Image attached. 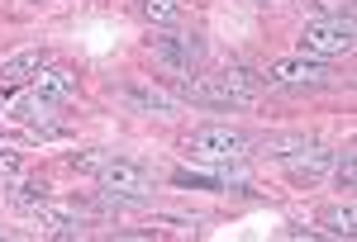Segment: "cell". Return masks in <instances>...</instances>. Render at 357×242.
Masks as SVG:
<instances>
[{
    "mask_svg": "<svg viewBox=\"0 0 357 242\" xmlns=\"http://www.w3.org/2000/svg\"><path fill=\"white\" fill-rule=\"evenodd\" d=\"M257 86L262 81L248 76V72H215V76H186L181 81V95L195 105H252L257 100Z\"/></svg>",
    "mask_w": 357,
    "mask_h": 242,
    "instance_id": "obj_1",
    "label": "cell"
},
{
    "mask_svg": "<svg viewBox=\"0 0 357 242\" xmlns=\"http://www.w3.org/2000/svg\"><path fill=\"white\" fill-rule=\"evenodd\" d=\"M248 143L238 129H224V124H205V129H195L191 143H186V152L191 161H205V166H234V161L248 157Z\"/></svg>",
    "mask_w": 357,
    "mask_h": 242,
    "instance_id": "obj_2",
    "label": "cell"
},
{
    "mask_svg": "<svg viewBox=\"0 0 357 242\" xmlns=\"http://www.w3.org/2000/svg\"><path fill=\"white\" fill-rule=\"evenodd\" d=\"M100 186H105V200H114V204H129V200H148L153 190H158V181H153V171L143 166V161H129V157H110L100 171Z\"/></svg>",
    "mask_w": 357,
    "mask_h": 242,
    "instance_id": "obj_3",
    "label": "cell"
},
{
    "mask_svg": "<svg viewBox=\"0 0 357 242\" xmlns=\"http://www.w3.org/2000/svg\"><path fill=\"white\" fill-rule=\"evenodd\" d=\"M353 43V19H314L301 29V53L310 57H348Z\"/></svg>",
    "mask_w": 357,
    "mask_h": 242,
    "instance_id": "obj_4",
    "label": "cell"
},
{
    "mask_svg": "<svg viewBox=\"0 0 357 242\" xmlns=\"http://www.w3.org/2000/svg\"><path fill=\"white\" fill-rule=\"evenodd\" d=\"M333 72H329V62H319V57H281V62H272L267 67V81L272 86H296V90H305V86H324Z\"/></svg>",
    "mask_w": 357,
    "mask_h": 242,
    "instance_id": "obj_5",
    "label": "cell"
},
{
    "mask_svg": "<svg viewBox=\"0 0 357 242\" xmlns=\"http://www.w3.org/2000/svg\"><path fill=\"white\" fill-rule=\"evenodd\" d=\"M10 114H15L24 129H33V134H43V138H53L57 129H62V119H57V100L38 95V90H29V95H15Z\"/></svg>",
    "mask_w": 357,
    "mask_h": 242,
    "instance_id": "obj_6",
    "label": "cell"
},
{
    "mask_svg": "<svg viewBox=\"0 0 357 242\" xmlns=\"http://www.w3.org/2000/svg\"><path fill=\"white\" fill-rule=\"evenodd\" d=\"M38 67H48V53H43V48H29V53L10 57V62L0 67V95H15L20 86H29V81L38 76Z\"/></svg>",
    "mask_w": 357,
    "mask_h": 242,
    "instance_id": "obj_7",
    "label": "cell"
},
{
    "mask_svg": "<svg viewBox=\"0 0 357 242\" xmlns=\"http://www.w3.org/2000/svg\"><path fill=\"white\" fill-rule=\"evenodd\" d=\"M33 218H38V228H43L48 238H82V233H86L82 214H72V209H53V204H43V209H33Z\"/></svg>",
    "mask_w": 357,
    "mask_h": 242,
    "instance_id": "obj_8",
    "label": "cell"
},
{
    "mask_svg": "<svg viewBox=\"0 0 357 242\" xmlns=\"http://www.w3.org/2000/svg\"><path fill=\"white\" fill-rule=\"evenodd\" d=\"M124 105L138 114H176V100L158 86H124Z\"/></svg>",
    "mask_w": 357,
    "mask_h": 242,
    "instance_id": "obj_9",
    "label": "cell"
},
{
    "mask_svg": "<svg viewBox=\"0 0 357 242\" xmlns=\"http://www.w3.org/2000/svg\"><path fill=\"white\" fill-rule=\"evenodd\" d=\"M33 90L48 95V100H67V95H77V72H67V67H38Z\"/></svg>",
    "mask_w": 357,
    "mask_h": 242,
    "instance_id": "obj_10",
    "label": "cell"
},
{
    "mask_svg": "<svg viewBox=\"0 0 357 242\" xmlns=\"http://www.w3.org/2000/svg\"><path fill=\"white\" fill-rule=\"evenodd\" d=\"M329 161H333V152H324V147H305V157L291 161V176L310 186V181H319V176L329 171Z\"/></svg>",
    "mask_w": 357,
    "mask_h": 242,
    "instance_id": "obj_11",
    "label": "cell"
},
{
    "mask_svg": "<svg viewBox=\"0 0 357 242\" xmlns=\"http://www.w3.org/2000/svg\"><path fill=\"white\" fill-rule=\"evenodd\" d=\"M158 57L176 62V67H191L195 57H200V43H195V38H186V43H176V38H158Z\"/></svg>",
    "mask_w": 357,
    "mask_h": 242,
    "instance_id": "obj_12",
    "label": "cell"
},
{
    "mask_svg": "<svg viewBox=\"0 0 357 242\" xmlns=\"http://www.w3.org/2000/svg\"><path fill=\"white\" fill-rule=\"evenodd\" d=\"M15 209H24V214H33V209H43L48 204V186L43 181H24V186H15Z\"/></svg>",
    "mask_w": 357,
    "mask_h": 242,
    "instance_id": "obj_13",
    "label": "cell"
},
{
    "mask_svg": "<svg viewBox=\"0 0 357 242\" xmlns=\"http://www.w3.org/2000/svg\"><path fill=\"white\" fill-rule=\"evenodd\" d=\"M181 10H186V0H143V15H148L153 24H176Z\"/></svg>",
    "mask_w": 357,
    "mask_h": 242,
    "instance_id": "obj_14",
    "label": "cell"
},
{
    "mask_svg": "<svg viewBox=\"0 0 357 242\" xmlns=\"http://www.w3.org/2000/svg\"><path fill=\"white\" fill-rule=\"evenodd\" d=\"M110 157H114V152H105V147H91V152H77V157H72V166H77V171H100Z\"/></svg>",
    "mask_w": 357,
    "mask_h": 242,
    "instance_id": "obj_15",
    "label": "cell"
},
{
    "mask_svg": "<svg viewBox=\"0 0 357 242\" xmlns=\"http://www.w3.org/2000/svg\"><path fill=\"white\" fill-rule=\"evenodd\" d=\"M310 143L305 138H267L262 143V152H276V157H291V152H305Z\"/></svg>",
    "mask_w": 357,
    "mask_h": 242,
    "instance_id": "obj_16",
    "label": "cell"
},
{
    "mask_svg": "<svg viewBox=\"0 0 357 242\" xmlns=\"http://www.w3.org/2000/svg\"><path fill=\"white\" fill-rule=\"evenodd\" d=\"M305 5H314V10H324L329 19H353V0H305Z\"/></svg>",
    "mask_w": 357,
    "mask_h": 242,
    "instance_id": "obj_17",
    "label": "cell"
},
{
    "mask_svg": "<svg viewBox=\"0 0 357 242\" xmlns=\"http://www.w3.org/2000/svg\"><path fill=\"white\" fill-rule=\"evenodd\" d=\"M329 233L333 238H353V209H348V204L329 214Z\"/></svg>",
    "mask_w": 357,
    "mask_h": 242,
    "instance_id": "obj_18",
    "label": "cell"
},
{
    "mask_svg": "<svg viewBox=\"0 0 357 242\" xmlns=\"http://www.w3.org/2000/svg\"><path fill=\"white\" fill-rule=\"evenodd\" d=\"M338 157V171H333V181H338V190L353 186V147H343V152H333Z\"/></svg>",
    "mask_w": 357,
    "mask_h": 242,
    "instance_id": "obj_19",
    "label": "cell"
},
{
    "mask_svg": "<svg viewBox=\"0 0 357 242\" xmlns=\"http://www.w3.org/2000/svg\"><path fill=\"white\" fill-rule=\"evenodd\" d=\"M15 171H20V152L0 147V176H15Z\"/></svg>",
    "mask_w": 357,
    "mask_h": 242,
    "instance_id": "obj_20",
    "label": "cell"
},
{
    "mask_svg": "<svg viewBox=\"0 0 357 242\" xmlns=\"http://www.w3.org/2000/svg\"><path fill=\"white\" fill-rule=\"evenodd\" d=\"M0 238H5V233H0Z\"/></svg>",
    "mask_w": 357,
    "mask_h": 242,
    "instance_id": "obj_21",
    "label": "cell"
}]
</instances>
